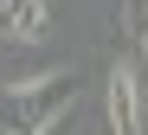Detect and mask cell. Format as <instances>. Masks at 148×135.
<instances>
[{
	"instance_id": "6da1fadb",
	"label": "cell",
	"mask_w": 148,
	"mask_h": 135,
	"mask_svg": "<svg viewBox=\"0 0 148 135\" xmlns=\"http://www.w3.org/2000/svg\"><path fill=\"white\" fill-rule=\"evenodd\" d=\"M64 110H77V77L71 71H45L26 84L0 90V135H52Z\"/></svg>"
},
{
	"instance_id": "5b68a950",
	"label": "cell",
	"mask_w": 148,
	"mask_h": 135,
	"mask_svg": "<svg viewBox=\"0 0 148 135\" xmlns=\"http://www.w3.org/2000/svg\"><path fill=\"white\" fill-rule=\"evenodd\" d=\"M142 45H135V71H142V84H148V32H135Z\"/></svg>"
},
{
	"instance_id": "7a4b0ae2",
	"label": "cell",
	"mask_w": 148,
	"mask_h": 135,
	"mask_svg": "<svg viewBox=\"0 0 148 135\" xmlns=\"http://www.w3.org/2000/svg\"><path fill=\"white\" fill-rule=\"evenodd\" d=\"M142 71L122 58L110 71V84H103V110H110V135H142Z\"/></svg>"
},
{
	"instance_id": "3957f363",
	"label": "cell",
	"mask_w": 148,
	"mask_h": 135,
	"mask_svg": "<svg viewBox=\"0 0 148 135\" xmlns=\"http://www.w3.org/2000/svg\"><path fill=\"white\" fill-rule=\"evenodd\" d=\"M45 26H52V0H0V39L39 45Z\"/></svg>"
},
{
	"instance_id": "277c9868",
	"label": "cell",
	"mask_w": 148,
	"mask_h": 135,
	"mask_svg": "<svg viewBox=\"0 0 148 135\" xmlns=\"http://www.w3.org/2000/svg\"><path fill=\"white\" fill-rule=\"evenodd\" d=\"M129 26H135V32H148V0H129Z\"/></svg>"
}]
</instances>
